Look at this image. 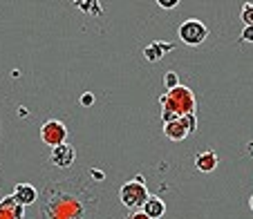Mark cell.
Instances as JSON below:
<instances>
[{"label":"cell","instance_id":"30bf717a","mask_svg":"<svg viewBox=\"0 0 253 219\" xmlns=\"http://www.w3.org/2000/svg\"><path fill=\"white\" fill-rule=\"evenodd\" d=\"M220 163V157L215 150H202L200 154L195 157V170L200 172H213Z\"/></svg>","mask_w":253,"mask_h":219},{"label":"cell","instance_id":"d6986e66","mask_svg":"<svg viewBox=\"0 0 253 219\" xmlns=\"http://www.w3.org/2000/svg\"><path fill=\"white\" fill-rule=\"evenodd\" d=\"M87 175H90L94 181H103L105 179V172L99 170V168H90V170H87Z\"/></svg>","mask_w":253,"mask_h":219},{"label":"cell","instance_id":"3957f363","mask_svg":"<svg viewBox=\"0 0 253 219\" xmlns=\"http://www.w3.org/2000/svg\"><path fill=\"white\" fill-rule=\"evenodd\" d=\"M148 197H150V192H148V188H146L143 175H134V179L126 181L119 190V201L128 210H132V213L141 210L143 204L148 201Z\"/></svg>","mask_w":253,"mask_h":219},{"label":"cell","instance_id":"5b68a950","mask_svg":"<svg viewBox=\"0 0 253 219\" xmlns=\"http://www.w3.org/2000/svg\"><path fill=\"white\" fill-rule=\"evenodd\" d=\"M41 139H43V143H47L49 148L63 146V143H67V125L58 119H47L41 125Z\"/></svg>","mask_w":253,"mask_h":219},{"label":"cell","instance_id":"8fae6325","mask_svg":"<svg viewBox=\"0 0 253 219\" xmlns=\"http://www.w3.org/2000/svg\"><path fill=\"white\" fill-rule=\"evenodd\" d=\"M164 134H166V139H170V141H184L191 132H188V128L184 125L182 119H175V121L164 123Z\"/></svg>","mask_w":253,"mask_h":219},{"label":"cell","instance_id":"2e32d148","mask_svg":"<svg viewBox=\"0 0 253 219\" xmlns=\"http://www.w3.org/2000/svg\"><path fill=\"white\" fill-rule=\"evenodd\" d=\"M240 43H253V27L251 25L242 29V34H240Z\"/></svg>","mask_w":253,"mask_h":219},{"label":"cell","instance_id":"ffe728a7","mask_svg":"<svg viewBox=\"0 0 253 219\" xmlns=\"http://www.w3.org/2000/svg\"><path fill=\"white\" fill-rule=\"evenodd\" d=\"M128 219H150V217H148V215H143L141 210H137V213H132Z\"/></svg>","mask_w":253,"mask_h":219},{"label":"cell","instance_id":"9c48e42d","mask_svg":"<svg viewBox=\"0 0 253 219\" xmlns=\"http://www.w3.org/2000/svg\"><path fill=\"white\" fill-rule=\"evenodd\" d=\"M170 49H175V45L172 43H164V40H155V43L146 45V49H143V58L150 63H157L162 61L164 56H166Z\"/></svg>","mask_w":253,"mask_h":219},{"label":"cell","instance_id":"8992f818","mask_svg":"<svg viewBox=\"0 0 253 219\" xmlns=\"http://www.w3.org/2000/svg\"><path fill=\"white\" fill-rule=\"evenodd\" d=\"M49 161L56 168H70L72 163L77 161V150H74V146H70V143L56 146V148H52V152H49Z\"/></svg>","mask_w":253,"mask_h":219},{"label":"cell","instance_id":"4fadbf2b","mask_svg":"<svg viewBox=\"0 0 253 219\" xmlns=\"http://www.w3.org/2000/svg\"><path fill=\"white\" fill-rule=\"evenodd\" d=\"M74 5H77L79 9L87 11L90 16H99L101 11H103V5H101V2H94V0H81V2H74Z\"/></svg>","mask_w":253,"mask_h":219},{"label":"cell","instance_id":"e0dca14e","mask_svg":"<svg viewBox=\"0 0 253 219\" xmlns=\"http://www.w3.org/2000/svg\"><path fill=\"white\" fill-rule=\"evenodd\" d=\"M79 103H81L83 108H90V105L94 103V94H92V92H85V94H81V99H79Z\"/></svg>","mask_w":253,"mask_h":219},{"label":"cell","instance_id":"ba28073f","mask_svg":"<svg viewBox=\"0 0 253 219\" xmlns=\"http://www.w3.org/2000/svg\"><path fill=\"white\" fill-rule=\"evenodd\" d=\"M0 219H25V206L14 199V195L0 199Z\"/></svg>","mask_w":253,"mask_h":219},{"label":"cell","instance_id":"277c9868","mask_svg":"<svg viewBox=\"0 0 253 219\" xmlns=\"http://www.w3.org/2000/svg\"><path fill=\"white\" fill-rule=\"evenodd\" d=\"M177 36H179V40H182L186 47H200V45L209 38V27L197 18H188L179 25Z\"/></svg>","mask_w":253,"mask_h":219},{"label":"cell","instance_id":"ac0fdd59","mask_svg":"<svg viewBox=\"0 0 253 219\" xmlns=\"http://www.w3.org/2000/svg\"><path fill=\"white\" fill-rule=\"evenodd\" d=\"M157 5L162 7V9H175V7L179 5V0H157Z\"/></svg>","mask_w":253,"mask_h":219},{"label":"cell","instance_id":"7a4b0ae2","mask_svg":"<svg viewBox=\"0 0 253 219\" xmlns=\"http://www.w3.org/2000/svg\"><path fill=\"white\" fill-rule=\"evenodd\" d=\"M159 105H162V121L168 123V121L182 119V116L195 114V94L193 90L179 85L175 90H166L162 96H159Z\"/></svg>","mask_w":253,"mask_h":219},{"label":"cell","instance_id":"7402d4cb","mask_svg":"<svg viewBox=\"0 0 253 219\" xmlns=\"http://www.w3.org/2000/svg\"><path fill=\"white\" fill-rule=\"evenodd\" d=\"M249 208L253 210V195H251V199H249Z\"/></svg>","mask_w":253,"mask_h":219},{"label":"cell","instance_id":"9a60e30c","mask_svg":"<svg viewBox=\"0 0 253 219\" xmlns=\"http://www.w3.org/2000/svg\"><path fill=\"white\" fill-rule=\"evenodd\" d=\"M164 85H166V90L179 87V76H177V72H166V74H164Z\"/></svg>","mask_w":253,"mask_h":219},{"label":"cell","instance_id":"52a82bcc","mask_svg":"<svg viewBox=\"0 0 253 219\" xmlns=\"http://www.w3.org/2000/svg\"><path fill=\"white\" fill-rule=\"evenodd\" d=\"M11 195H14V199L18 201L20 206H25V208H27V206H32V204H36V201H39L41 192L36 190L32 183H16Z\"/></svg>","mask_w":253,"mask_h":219},{"label":"cell","instance_id":"6da1fadb","mask_svg":"<svg viewBox=\"0 0 253 219\" xmlns=\"http://www.w3.org/2000/svg\"><path fill=\"white\" fill-rule=\"evenodd\" d=\"M101 197L85 175L49 181L41 192L39 219H96Z\"/></svg>","mask_w":253,"mask_h":219},{"label":"cell","instance_id":"7c38bea8","mask_svg":"<svg viewBox=\"0 0 253 219\" xmlns=\"http://www.w3.org/2000/svg\"><path fill=\"white\" fill-rule=\"evenodd\" d=\"M141 213H143V215H148L150 219H159V217H164V215H166V204H164V199H159V197L150 195V197H148V201L143 204Z\"/></svg>","mask_w":253,"mask_h":219},{"label":"cell","instance_id":"5bb4252c","mask_svg":"<svg viewBox=\"0 0 253 219\" xmlns=\"http://www.w3.org/2000/svg\"><path fill=\"white\" fill-rule=\"evenodd\" d=\"M240 18H242L244 27H249V25H251V27H253V2H244V5H242V14H240Z\"/></svg>","mask_w":253,"mask_h":219},{"label":"cell","instance_id":"44dd1931","mask_svg":"<svg viewBox=\"0 0 253 219\" xmlns=\"http://www.w3.org/2000/svg\"><path fill=\"white\" fill-rule=\"evenodd\" d=\"M247 154H249V157H253V143H249V146H247Z\"/></svg>","mask_w":253,"mask_h":219}]
</instances>
